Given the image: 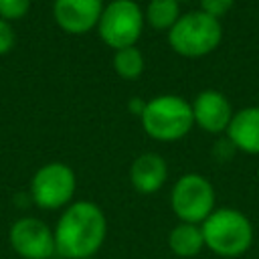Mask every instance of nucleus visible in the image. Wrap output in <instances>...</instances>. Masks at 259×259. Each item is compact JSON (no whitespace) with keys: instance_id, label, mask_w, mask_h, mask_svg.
Masks as SVG:
<instances>
[{"instance_id":"nucleus-8","label":"nucleus","mask_w":259,"mask_h":259,"mask_svg":"<svg viewBox=\"0 0 259 259\" xmlns=\"http://www.w3.org/2000/svg\"><path fill=\"white\" fill-rule=\"evenodd\" d=\"M8 241L12 251L22 259H51L57 253L55 233L34 217L14 221L8 231Z\"/></svg>"},{"instance_id":"nucleus-6","label":"nucleus","mask_w":259,"mask_h":259,"mask_svg":"<svg viewBox=\"0 0 259 259\" xmlns=\"http://www.w3.org/2000/svg\"><path fill=\"white\" fill-rule=\"evenodd\" d=\"M77 178L71 166L63 162H49L40 166L30 178V196L38 208L57 210L71 204Z\"/></svg>"},{"instance_id":"nucleus-11","label":"nucleus","mask_w":259,"mask_h":259,"mask_svg":"<svg viewBox=\"0 0 259 259\" xmlns=\"http://www.w3.org/2000/svg\"><path fill=\"white\" fill-rule=\"evenodd\" d=\"M168 176V166L166 160L154 152L140 154L130 168V180L134 188L142 194H152L162 188Z\"/></svg>"},{"instance_id":"nucleus-19","label":"nucleus","mask_w":259,"mask_h":259,"mask_svg":"<svg viewBox=\"0 0 259 259\" xmlns=\"http://www.w3.org/2000/svg\"><path fill=\"white\" fill-rule=\"evenodd\" d=\"M176 2H182V0H176Z\"/></svg>"},{"instance_id":"nucleus-15","label":"nucleus","mask_w":259,"mask_h":259,"mask_svg":"<svg viewBox=\"0 0 259 259\" xmlns=\"http://www.w3.org/2000/svg\"><path fill=\"white\" fill-rule=\"evenodd\" d=\"M113 69L121 79L134 81L142 75L144 71V55L138 47H125L115 51L113 57Z\"/></svg>"},{"instance_id":"nucleus-16","label":"nucleus","mask_w":259,"mask_h":259,"mask_svg":"<svg viewBox=\"0 0 259 259\" xmlns=\"http://www.w3.org/2000/svg\"><path fill=\"white\" fill-rule=\"evenodd\" d=\"M30 8V0H0V18L12 22L26 16Z\"/></svg>"},{"instance_id":"nucleus-7","label":"nucleus","mask_w":259,"mask_h":259,"mask_svg":"<svg viewBox=\"0 0 259 259\" xmlns=\"http://www.w3.org/2000/svg\"><path fill=\"white\" fill-rule=\"evenodd\" d=\"M170 204L182 223H202L214 208L212 184L200 174H184L172 188Z\"/></svg>"},{"instance_id":"nucleus-2","label":"nucleus","mask_w":259,"mask_h":259,"mask_svg":"<svg viewBox=\"0 0 259 259\" xmlns=\"http://www.w3.org/2000/svg\"><path fill=\"white\" fill-rule=\"evenodd\" d=\"M200 227L204 247L219 257H239L253 243V227L249 219L235 208L212 210Z\"/></svg>"},{"instance_id":"nucleus-9","label":"nucleus","mask_w":259,"mask_h":259,"mask_svg":"<svg viewBox=\"0 0 259 259\" xmlns=\"http://www.w3.org/2000/svg\"><path fill=\"white\" fill-rule=\"evenodd\" d=\"M103 0H55L53 16L59 28L69 34H85L97 26Z\"/></svg>"},{"instance_id":"nucleus-18","label":"nucleus","mask_w":259,"mask_h":259,"mask_svg":"<svg viewBox=\"0 0 259 259\" xmlns=\"http://www.w3.org/2000/svg\"><path fill=\"white\" fill-rule=\"evenodd\" d=\"M233 2H235V0H200V8H202L206 14L214 16V18H221L223 14H227V12L231 10Z\"/></svg>"},{"instance_id":"nucleus-5","label":"nucleus","mask_w":259,"mask_h":259,"mask_svg":"<svg viewBox=\"0 0 259 259\" xmlns=\"http://www.w3.org/2000/svg\"><path fill=\"white\" fill-rule=\"evenodd\" d=\"M144 28V12L134 0H113L103 6L97 30L101 40L119 51L125 47H136Z\"/></svg>"},{"instance_id":"nucleus-3","label":"nucleus","mask_w":259,"mask_h":259,"mask_svg":"<svg viewBox=\"0 0 259 259\" xmlns=\"http://www.w3.org/2000/svg\"><path fill=\"white\" fill-rule=\"evenodd\" d=\"M140 117L144 132L158 142H176L194 125L192 105L178 95H158L146 101Z\"/></svg>"},{"instance_id":"nucleus-17","label":"nucleus","mask_w":259,"mask_h":259,"mask_svg":"<svg viewBox=\"0 0 259 259\" xmlns=\"http://www.w3.org/2000/svg\"><path fill=\"white\" fill-rule=\"evenodd\" d=\"M14 42H16V32H14L12 24L8 20L0 18V57L10 53Z\"/></svg>"},{"instance_id":"nucleus-1","label":"nucleus","mask_w":259,"mask_h":259,"mask_svg":"<svg viewBox=\"0 0 259 259\" xmlns=\"http://www.w3.org/2000/svg\"><path fill=\"white\" fill-rule=\"evenodd\" d=\"M53 233L57 255L65 259H87L103 245L107 221L95 202L77 200L65 206Z\"/></svg>"},{"instance_id":"nucleus-13","label":"nucleus","mask_w":259,"mask_h":259,"mask_svg":"<svg viewBox=\"0 0 259 259\" xmlns=\"http://www.w3.org/2000/svg\"><path fill=\"white\" fill-rule=\"evenodd\" d=\"M168 247L178 257H194L204 247L202 227L194 223H180L168 235Z\"/></svg>"},{"instance_id":"nucleus-4","label":"nucleus","mask_w":259,"mask_h":259,"mask_svg":"<svg viewBox=\"0 0 259 259\" xmlns=\"http://www.w3.org/2000/svg\"><path fill=\"white\" fill-rule=\"evenodd\" d=\"M221 38L223 26L219 18L206 14L204 10L182 14L176 24L168 30L170 47L186 59H198L212 53L219 47Z\"/></svg>"},{"instance_id":"nucleus-10","label":"nucleus","mask_w":259,"mask_h":259,"mask_svg":"<svg viewBox=\"0 0 259 259\" xmlns=\"http://www.w3.org/2000/svg\"><path fill=\"white\" fill-rule=\"evenodd\" d=\"M190 105H192L194 123L198 127H202L204 132L219 134V132L227 130L233 119L231 103L221 91L204 89L194 97V101Z\"/></svg>"},{"instance_id":"nucleus-14","label":"nucleus","mask_w":259,"mask_h":259,"mask_svg":"<svg viewBox=\"0 0 259 259\" xmlns=\"http://www.w3.org/2000/svg\"><path fill=\"white\" fill-rule=\"evenodd\" d=\"M180 18L176 0H150L146 8V20L156 30H170Z\"/></svg>"},{"instance_id":"nucleus-12","label":"nucleus","mask_w":259,"mask_h":259,"mask_svg":"<svg viewBox=\"0 0 259 259\" xmlns=\"http://www.w3.org/2000/svg\"><path fill=\"white\" fill-rule=\"evenodd\" d=\"M229 140L237 150L259 154V105L237 111L227 127Z\"/></svg>"}]
</instances>
